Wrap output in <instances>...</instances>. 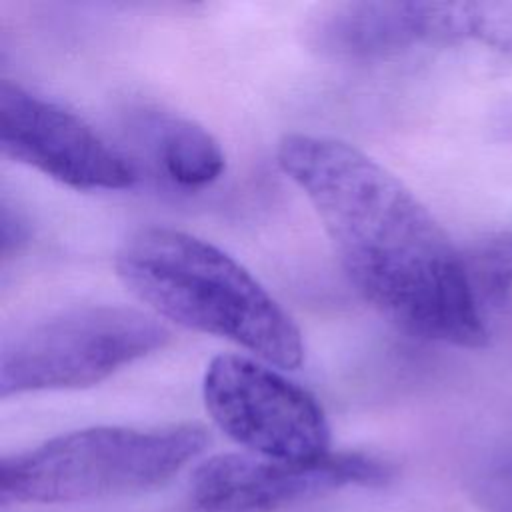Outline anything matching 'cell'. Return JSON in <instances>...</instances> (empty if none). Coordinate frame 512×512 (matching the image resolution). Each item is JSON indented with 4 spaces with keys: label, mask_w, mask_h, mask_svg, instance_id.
Returning a JSON list of instances; mask_svg holds the SVG:
<instances>
[{
    "label": "cell",
    "mask_w": 512,
    "mask_h": 512,
    "mask_svg": "<svg viewBox=\"0 0 512 512\" xmlns=\"http://www.w3.org/2000/svg\"><path fill=\"white\" fill-rule=\"evenodd\" d=\"M392 466L364 452H330L310 462L256 454H218L190 480L194 512H276L346 486H382Z\"/></svg>",
    "instance_id": "cell-6"
},
{
    "label": "cell",
    "mask_w": 512,
    "mask_h": 512,
    "mask_svg": "<svg viewBox=\"0 0 512 512\" xmlns=\"http://www.w3.org/2000/svg\"><path fill=\"white\" fill-rule=\"evenodd\" d=\"M170 330L142 310L116 304L62 310L22 328L0 354L2 398L86 388L160 350Z\"/></svg>",
    "instance_id": "cell-4"
},
{
    "label": "cell",
    "mask_w": 512,
    "mask_h": 512,
    "mask_svg": "<svg viewBox=\"0 0 512 512\" xmlns=\"http://www.w3.org/2000/svg\"><path fill=\"white\" fill-rule=\"evenodd\" d=\"M0 146L76 190H122L136 180L134 166L80 116L8 80L0 84Z\"/></svg>",
    "instance_id": "cell-7"
},
{
    "label": "cell",
    "mask_w": 512,
    "mask_h": 512,
    "mask_svg": "<svg viewBox=\"0 0 512 512\" xmlns=\"http://www.w3.org/2000/svg\"><path fill=\"white\" fill-rule=\"evenodd\" d=\"M206 444L208 434L198 424L84 428L4 458L0 494L40 504L136 494L172 480Z\"/></svg>",
    "instance_id": "cell-3"
},
{
    "label": "cell",
    "mask_w": 512,
    "mask_h": 512,
    "mask_svg": "<svg viewBox=\"0 0 512 512\" xmlns=\"http://www.w3.org/2000/svg\"><path fill=\"white\" fill-rule=\"evenodd\" d=\"M468 38L512 54V0L466 2Z\"/></svg>",
    "instance_id": "cell-11"
},
{
    "label": "cell",
    "mask_w": 512,
    "mask_h": 512,
    "mask_svg": "<svg viewBox=\"0 0 512 512\" xmlns=\"http://www.w3.org/2000/svg\"><path fill=\"white\" fill-rule=\"evenodd\" d=\"M310 44L338 58H376L422 42L468 38L466 2H344L310 24Z\"/></svg>",
    "instance_id": "cell-8"
},
{
    "label": "cell",
    "mask_w": 512,
    "mask_h": 512,
    "mask_svg": "<svg viewBox=\"0 0 512 512\" xmlns=\"http://www.w3.org/2000/svg\"><path fill=\"white\" fill-rule=\"evenodd\" d=\"M462 256L480 308L502 304L512 292V226L476 240Z\"/></svg>",
    "instance_id": "cell-10"
},
{
    "label": "cell",
    "mask_w": 512,
    "mask_h": 512,
    "mask_svg": "<svg viewBox=\"0 0 512 512\" xmlns=\"http://www.w3.org/2000/svg\"><path fill=\"white\" fill-rule=\"evenodd\" d=\"M116 272L158 316L226 338L270 366L292 370L304 360L290 314L242 264L202 238L164 226L138 230L118 250Z\"/></svg>",
    "instance_id": "cell-2"
},
{
    "label": "cell",
    "mask_w": 512,
    "mask_h": 512,
    "mask_svg": "<svg viewBox=\"0 0 512 512\" xmlns=\"http://www.w3.org/2000/svg\"><path fill=\"white\" fill-rule=\"evenodd\" d=\"M152 128L154 158L172 184L200 190L222 176L224 150L204 126L188 118L164 116L156 118Z\"/></svg>",
    "instance_id": "cell-9"
},
{
    "label": "cell",
    "mask_w": 512,
    "mask_h": 512,
    "mask_svg": "<svg viewBox=\"0 0 512 512\" xmlns=\"http://www.w3.org/2000/svg\"><path fill=\"white\" fill-rule=\"evenodd\" d=\"M0 238H2V254L8 256L14 248H18V244L26 238V230L24 224L18 220V216H12L8 206H2V230H0Z\"/></svg>",
    "instance_id": "cell-13"
},
{
    "label": "cell",
    "mask_w": 512,
    "mask_h": 512,
    "mask_svg": "<svg viewBox=\"0 0 512 512\" xmlns=\"http://www.w3.org/2000/svg\"><path fill=\"white\" fill-rule=\"evenodd\" d=\"M276 158L310 200L348 280L382 316L416 338L488 344L462 252L392 172L314 134L284 136Z\"/></svg>",
    "instance_id": "cell-1"
},
{
    "label": "cell",
    "mask_w": 512,
    "mask_h": 512,
    "mask_svg": "<svg viewBox=\"0 0 512 512\" xmlns=\"http://www.w3.org/2000/svg\"><path fill=\"white\" fill-rule=\"evenodd\" d=\"M472 498L484 512H512V450L492 456L476 472Z\"/></svg>",
    "instance_id": "cell-12"
},
{
    "label": "cell",
    "mask_w": 512,
    "mask_h": 512,
    "mask_svg": "<svg viewBox=\"0 0 512 512\" xmlns=\"http://www.w3.org/2000/svg\"><path fill=\"white\" fill-rule=\"evenodd\" d=\"M202 392L218 428L250 454L288 462L330 454V424L318 400L258 360L216 356Z\"/></svg>",
    "instance_id": "cell-5"
},
{
    "label": "cell",
    "mask_w": 512,
    "mask_h": 512,
    "mask_svg": "<svg viewBox=\"0 0 512 512\" xmlns=\"http://www.w3.org/2000/svg\"><path fill=\"white\" fill-rule=\"evenodd\" d=\"M496 132L500 134V138L512 140V102L506 104L502 108V112H498V116H496Z\"/></svg>",
    "instance_id": "cell-14"
}]
</instances>
